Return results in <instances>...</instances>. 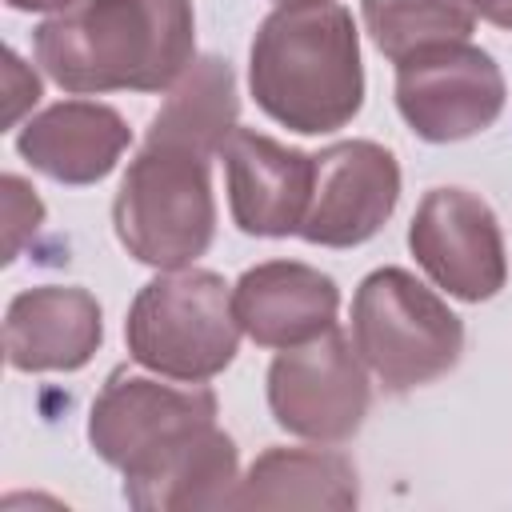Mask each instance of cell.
Listing matches in <instances>:
<instances>
[{
	"label": "cell",
	"mask_w": 512,
	"mask_h": 512,
	"mask_svg": "<svg viewBox=\"0 0 512 512\" xmlns=\"http://www.w3.org/2000/svg\"><path fill=\"white\" fill-rule=\"evenodd\" d=\"M212 156L216 152L164 132L144 136L112 204L116 240L128 256L172 272L208 252L216 236Z\"/></svg>",
	"instance_id": "277c9868"
},
{
	"label": "cell",
	"mask_w": 512,
	"mask_h": 512,
	"mask_svg": "<svg viewBox=\"0 0 512 512\" xmlns=\"http://www.w3.org/2000/svg\"><path fill=\"white\" fill-rule=\"evenodd\" d=\"M504 96L500 64L468 40L428 44L396 60V108L420 140L452 144L492 128Z\"/></svg>",
	"instance_id": "ba28073f"
},
{
	"label": "cell",
	"mask_w": 512,
	"mask_h": 512,
	"mask_svg": "<svg viewBox=\"0 0 512 512\" xmlns=\"http://www.w3.org/2000/svg\"><path fill=\"white\" fill-rule=\"evenodd\" d=\"M104 340V316L88 288L40 284L12 296L4 316V356L16 372H76Z\"/></svg>",
	"instance_id": "7c38bea8"
},
{
	"label": "cell",
	"mask_w": 512,
	"mask_h": 512,
	"mask_svg": "<svg viewBox=\"0 0 512 512\" xmlns=\"http://www.w3.org/2000/svg\"><path fill=\"white\" fill-rule=\"evenodd\" d=\"M228 208L240 232L248 236H296L312 200L316 160L300 148H288L264 132L236 128L224 148Z\"/></svg>",
	"instance_id": "8fae6325"
},
{
	"label": "cell",
	"mask_w": 512,
	"mask_h": 512,
	"mask_svg": "<svg viewBox=\"0 0 512 512\" xmlns=\"http://www.w3.org/2000/svg\"><path fill=\"white\" fill-rule=\"evenodd\" d=\"M0 188H4V260H16L20 248L44 224V204H40L36 188L12 172L0 180Z\"/></svg>",
	"instance_id": "ac0fdd59"
},
{
	"label": "cell",
	"mask_w": 512,
	"mask_h": 512,
	"mask_svg": "<svg viewBox=\"0 0 512 512\" xmlns=\"http://www.w3.org/2000/svg\"><path fill=\"white\" fill-rule=\"evenodd\" d=\"M36 100H40V76L12 48H4V124L12 128L20 112L32 108Z\"/></svg>",
	"instance_id": "d6986e66"
},
{
	"label": "cell",
	"mask_w": 512,
	"mask_h": 512,
	"mask_svg": "<svg viewBox=\"0 0 512 512\" xmlns=\"http://www.w3.org/2000/svg\"><path fill=\"white\" fill-rule=\"evenodd\" d=\"M40 68L76 96L164 92L196 56L192 0H76L32 36Z\"/></svg>",
	"instance_id": "7a4b0ae2"
},
{
	"label": "cell",
	"mask_w": 512,
	"mask_h": 512,
	"mask_svg": "<svg viewBox=\"0 0 512 512\" xmlns=\"http://www.w3.org/2000/svg\"><path fill=\"white\" fill-rule=\"evenodd\" d=\"M408 248L416 264L456 300H492L508 280V256L496 212L468 188L424 192L412 224Z\"/></svg>",
	"instance_id": "9c48e42d"
},
{
	"label": "cell",
	"mask_w": 512,
	"mask_h": 512,
	"mask_svg": "<svg viewBox=\"0 0 512 512\" xmlns=\"http://www.w3.org/2000/svg\"><path fill=\"white\" fill-rule=\"evenodd\" d=\"M88 444L124 476V500L140 512L232 508L240 456L204 380L116 368L92 400Z\"/></svg>",
	"instance_id": "6da1fadb"
},
{
	"label": "cell",
	"mask_w": 512,
	"mask_h": 512,
	"mask_svg": "<svg viewBox=\"0 0 512 512\" xmlns=\"http://www.w3.org/2000/svg\"><path fill=\"white\" fill-rule=\"evenodd\" d=\"M372 44L396 64L416 48L468 40L476 12L472 0H360Z\"/></svg>",
	"instance_id": "e0dca14e"
},
{
	"label": "cell",
	"mask_w": 512,
	"mask_h": 512,
	"mask_svg": "<svg viewBox=\"0 0 512 512\" xmlns=\"http://www.w3.org/2000/svg\"><path fill=\"white\" fill-rule=\"evenodd\" d=\"M352 344L388 392H412L456 368L460 316L404 268H376L352 296Z\"/></svg>",
	"instance_id": "8992f818"
},
{
	"label": "cell",
	"mask_w": 512,
	"mask_h": 512,
	"mask_svg": "<svg viewBox=\"0 0 512 512\" xmlns=\"http://www.w3.org/2000/svg\"><path fill=\"white\" fill-rule=\"evenodd\" d=\"M356 464L332 448H264L240 476L232 508H356Z\"/></svg>",
	"instance_id": "9a60e30c"
},
{
	"label": "cell",
	"mask_w": 512,
	"mask_h": 512,
	"mask_svg": "<svg viewBox=\"0 0 512 512\" xmlns=\"http://www.w3.org/2000/svg\"><path fill=\"white\" fill-rule=\"evenodd\" d=\"M232 308L240 328L260 348H292L336 324L340 288L312 264L264 260L236 280Z\"/></svg>",
	"instance_id": "4fadbf2b"
},
{
	"label": "cell",
	"mask_w": 512,
	"mask_h": 512,
	"mask_svg": "<svg viewBox=\"0 0 512 512\" xmlns=\"http://www.w3.org/2000/svg\"><path fill=\"white\" fill-rule=\"evenodd\" d=\"M312 200L296 236L320 248L372 240L400 200V164L376 140H340L312 156Z\"/></svg>",
	"instance_id": "30bf717a"
},
{
	"label": "cell",
	"mask_w": 512,
	"mask_h": 512,
	"mask_svg": "<svg viewBox=\"0 0 512 512\" xmlns=\"http://www.w3.org/2000/svg\"><path fill=\"white\" fill-rule=\"evenodd\" d=\"M236 112H240V100H236L232 64L220 56H204V60H192V68L168 88V100L152 116L148 132H164L220 156L224 140L240 128Z\"/></svg>",
	"instance_id": "2e32d148"
},
{
	"label": "cell",
	"mask_w": 512,
	"mask_h": 512,
	"mask_svg": "<svg viewBox=\"0 0 512 512\" xmlns=\"http://www.w3.org/2000/svg\"><path fill=\"white\" fill-rule=\"evenodd\" d=\"M280 4H288V0H280Z\"/></svg>",
	"instance_id": "7402d4cb"
},
{
	"label": "cell",
	"mask_w": 512,
	"mask_h": 512,
	"mask_svg": "<svg viewBox=\"0 0 512 512\" xmlns=\"http://www.w3.org/2000/svg\"><path fill=\"white\" fill-rule=\"evenodd\" d=\"M364 368L368 364L360 360L356 344H348L336 324L316 340L280 348L268 368V408L276 424L316 444L356 436L372 404Z\"/></svg>",
	"instance_id": "52a82bcc"
},
{
	"label": "cell",
	"mask_w": 512,
	"mask_h": 512,
	"mask_svg": "<svg viewBox=\"0 0 512 512\" xmlns=\"http://www.w3.org/2000/svg\"><path fill=\"white\" fill-rule=\"evenodd\" d=\"M240 332L232 288L204 268H172L148 280L124 320L128 356L168 380H212L232 364Z\"/></svg>",
	"instance_id": "5b68a950"
},
{
	"label": "cell",
	"mask_w": 512,
	"mask_h": 512,
	"mask_svg": "<svg viewBox=\"0 0 512 512\" xmlns=\"http://www.w3.org/2000/svg\"><path fill=\"white\" fill-rule=\"evenodd\" d=\"M472 12L496 28H512V0H472Z\"/></svg>",
	"instance_id": "ffe728a7"
},
{
	"label": "cell",
	"mask_w": 512,
	"mask_h": 512,
	"mask_svg": "<svg viewBox=\"0 0 512 512\" xmlns=\"http://www.w3.org/2000/svg\"><path fill=\"white\" fill-rule=\"evenodd\" d=\"M256 104L284 128L320 136L364 104V64L352 12L336 0H288L264 16L248 56Z\"/></svg>",
	"instance_id": "3957f363"
},
{
	"label": "cell",
	"mask_w": 512,
	"mask_h": 512,
	"mask_svg": "<svg viewBox=\"0 0 512 512\" xmlns=\"http://www.w3.org/2000/svg\"><path fill=\"white\" fill-rule=\"evenodd\" d=\"M4 4L16 8V12H64L76 0H4Z\"/></svg>",
	"instance_id": "44dd1931"
},
{
	"label": "cell",
	"mask_w": 512,
	"mask_h": 512,
	"mask_svg": "<svg viewBox=\"0 0 512 512\" xmlns=\"http://www.w3.org/2000/svg\"><path fill=\"white\" fill-rule=\"evenodd\" d=\"M128 144L132 128L124 124V116L96 100H60L32 116L16 136V152L36 172L60 184L104 180Z\"/></svg>",
	"instance_id": "5bb4252c"
}]
</instances>
